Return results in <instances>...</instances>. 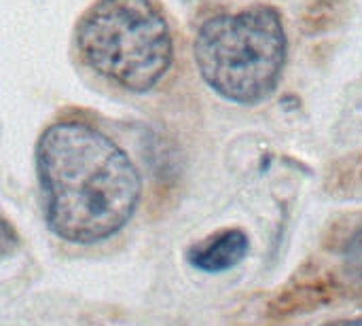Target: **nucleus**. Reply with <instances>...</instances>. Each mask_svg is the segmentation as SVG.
<instances>
[{"mask_svg": "<svg viewBox=\"0 0 362 326\" xmlns=\"http://www.w3.org/2000/svg\"><path fill=\"white\" fill-rule=\"evenodd\" d=\"M74 51L98 78L148 93L174 64V30L159 0H95L74 25Z\"/></svg>", "mask_w": 362, "mask_h": 326, "instance_id": "nucleus-3", "label": "nucleus"}, {"mask_svg": "<svg viewBox=\"0 0 362 326\" xmlns=\"http://www.w3.org/2000/svg\"><path fill=\"white\" fill-rule=\"evenodd\" d=\"M47 227L68 244H98L136 214L142 178L132 157L85 121L51 123L36 142Z\"/></svg>", "mask_w": 362, "mask_h": 326, "instance_id": "nucleus-1", "label": "nucleus"}, {"mask_svg": "<svg viewBox=\"0 0 362 326\" xmlns=\"http://www.w3.org/2000/svg\"><path fill=\"white\" fill-rule=\"evenodd\" d=\"M325 244L337 255L362 259V212H352L337 219L329 229Z\"/></svg>", "mask_w": 362, "mask_h": 326, "instance_id": "nucleus-5", "label": "nucleus"}, {"mask_svg": "<svg viewBox=\"0 0 362 326\" xmlns=\"http://www.w3.org/2000/svg\"><path fill=\"white\" fill-rule=\"evenodd\" d=\"M193 59L202 81L233 104H261L282 81L288 38L272 4H248L204 19L195 32Z\"/></svg>", "mask_w": 362, "mask_h": 326, "instance_id": "nucleus-2", "label": "nucleus"}, {"mask_svg": "<svg viewBox=\"0 0 362 326\" xmlns=\"http://www.w3.org/2000/svg\"><path fill=\"white\" fill-rule=\"evenodd\" d=\"M348 13V0H312L303 15V32L305 34H320L333 30L341 23L344 15Z\"/></svg>", "mask_w": 362, "mask_h": 326, "instance_id": "nucleus-6", "label": "nucleus"}, {"mask_svg": "<svg viewBox=\"0 0 362 326\" xmlns=\"http://www.w3.org/2000/svg\"><path fill=\"white\" fill-rule=\"evenodd\" d=\"M250 248V240L242 229H223L197 244H193L185 259L191 267L206 274L229 272L240 265Z\"/></svg>", "mask_w": 362, "mask_h": 326, "instance_id": "nucleus-4", "label": "nucleus"}, {"mask_svg": "<svg viewBox=\"0 0 362 326\" xmlns=\"http://www.w3.org/2000/svg\"><path fill=\"white\" fill-rule=\"evenodd\" d=\"M322 326H362V316L361 318H346V320H333V322H327Z\"/></svg>", "mask_w": 362, "mask_h": 326, "instance_id": "nucleus-7", "label": "nucleus"}]
</instances>
